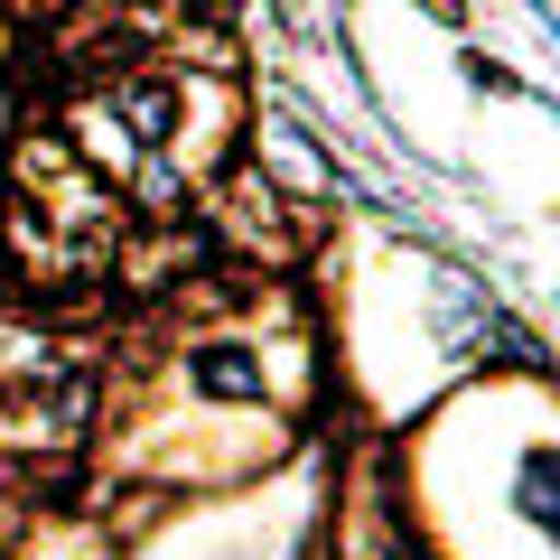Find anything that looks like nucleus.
Segmentation results:
<instances>
[{"instance_id": "f257e3e1", "label": "nucleus", "mask_w": 560, "mask_h": 560, "mask_svg": "<svg viewBox=\"0 0 560 560\" xmlns=\"http://www.w3.org/2000/svg\"><path fill=\"white\" fill-rule=\"evenodd\" d=\"M113 113H121V131H131L140 160H168V140H178V84H168V75L113 84Z\"/></svg>"}, {"instance_id": "f03ea898", "label": "nucleus", "mask_w": 560, "mask_h": 560, "mask_svg": "<svg viewBox=\"0 0 560 560\" xmlns=\"http://www.w3.org/2000/svg\"><path fill=\"white\" fill-rule=\"evenodd\" d=\"M187 383H197L206 401H253V393H261V364H253V346H234V337H206L197 355H187Z\"/></svg>"}, {"instance_id": "7ed1b4c3", "label": "nucleus", "mask_w": 560, "mask_h": 560, "mask_svg": "<svg viewBox=\"0 0 560 560\" xmlns=\"http://www.w3.org/2000/svg\"><path fill=\"white\" fill-rule=\"evenodd\" d=\"M514 514L560 551V448H523L514 458Z\"/></svg>"}, {"instance_id": "20e7f679", "label": "nucleus", "mask_w": 560, "mask_h": 560, "mask_svg": "<svg viewBox=\"0 0 560 560\" xmlns=\"http://www.w3.org/2000/svg\"><path fill=\"white\" fill-rule=\"evenodd\" d=\"M430 327H440V346L448 355H467V346L495 327V308H486V290H467L458 271H440V290H430Z\"/></svg>"}, {"instance_id": "39448f33", "label": "nucleus", "mask_w": 560, "mask_h": 560, "mask_svg": "<svg viewBox=\"0 0 560 560\" xmlns=\"http://www.w3.org/2000/svg\"><path fill=\"white\" fill-rule=\"evenodd\" d=\"M420 10H440V20H467V0H420Z\"/></svg>"}]
</instances>
